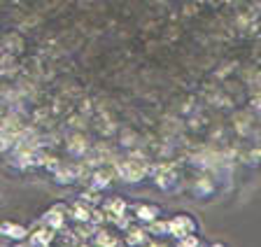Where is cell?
I'll use <instances>...</instances> for the list:
<instances>
[{
    "label": "cell",
    "instance_id": "1",
    "mask_svg": "<svg viewBox=\"0 0 261 247\" xmlns=\"http://www.w3.org/2000/svg\"><path fill=\"white\" fill-rule=\"evenodd\" d=\"M194 231H196V222L191 219L189 214H177L175 219L168 222V233L175 236L177 240L182 236H187V233H194Z\"/></svg>",
    "mask_w": 261,
    "mask_h": 247
},
{
    "label": "cell",
    "instance_id": "2",
    "mask_svg": "<svg viewBox=\"0 0 261 247\" xmlns=\"http://www.w3.org/2000/svg\"><path fill=\"white\" fill-rule=\"evenodd\" d=\"M54 236H56V229H51L49 224H44V222H42V226H40V229L33 231L31 245H49V242L54 240Z\"/></svg>",
    "mask_w": 261,
    "mask_h": 247
},
{
    "label": "cell",
    "instance_id": "3",
    "mask_svg": "<svg viewBox=\"0 0 261 247\" xmlns=\"http://www.w3.org/2000/svg\"><path fill=\"white\" fill-rule=\"evenodd\" d=\"M0 233L7 238H12V240H23V238L28 236V231L23 229V226L14 224V222H5V224H0Z\"/></svg>",
    "mask_w": 261,
    "mask_h": 247
},
{
    "label": "cell",
    "instance_id": "4",
    "mask_svg": "<svg viewBox=\"0 0 261 247\" xmlns=\"http://www.w3.org/2000/svg\"><path fill=\"white\" fill-rule=\"evenodd\" d=\"M44 224H49L51 229H61L65 222V208L63 205H56V208H51L47 214H44Z\"/></svg>",
    "mask_w": 261,
    "mask_h": 247
},
{
    "label": "cell",
    "instance_id": "5",
    "mask_svg": "<svg viewBox=\"0 0 261 247\" xmlns=\"http://www.w3.org/2000/svg\"><path fill=\"white\" fill-rule=\"evenodd\" d=\"M126 233H128V238H126V242H128V245H147V242H149V238H147V231H145V229H138V226H128V229H126Z\"/></svg>",
    "mask_w": 261,
    "mask_h": 247
},
{
    "label": "cell",
    "instance_id": "6",
    "mask_svg": "<svg viewBox=\"0 0 261 247\" xmlns=\"http://www.w3.org/2000/svg\"><path fill=\"white\" fill-rule=\"evenodd\" d=\"M136 217L140 222H145V224H149V222H154L159 217V208L156 205H145L142 203V205H138L136 208Z\"/></svg>",
    "mask_w": 261,
    "mask_h": 247
},
{
    "label": "cell",
    "instance_id": "7",
    "mask_svg": "<svg viewBox=\"0 0 261 247\" xmlns=\"http://www.w3.org/2000/svg\"><path fill=\"white\" fill-rule=\"evenodd\" d=\"M68 149H70L72 154H84V152L89 149L87 138L82 135V133H77V135H70V143H68Z\"/></svg>",
    "mask_w": 261,
    "mask_h": 247
},
{
    "label": "cell",
    "instance_id": "8",
    "mask_svg": "<svg viewBox=\"0 0 261 247\" xmlns=\"http://www.w3.org/2000/svg\"><path fill=\"white\" fill-rule=\"evenodd\" d=\"M70 214H72V219H77V222H89V214H91V210H89L84 203H75L70 208Z\"/></svg>",
    "mask_w": 261,
    "mask_h": 247
},
{
    "label": "cell",
    "instance_id": "9",
    "mask_svg": "<svg viewBox=\"0 0 261 247\" xmlns=\"http://www.w3.org/2000/svg\"><path fill=\"white\" fill-rule=\"evenodd\" d=\"M93 242H96V245H105V247H110V245H117V238H112V236L108 233V231H98L96 238H93Z\"/></svg>",
    "mask_w": 261,
    "mask_h": 247
},
{
    "label": "cell",
    "instance_id": "10",
    "mask_svg": "<svg viewBox=\"0 0 261 247\" xmlns=\"http://www.w3.org/2000/svg\"><path fill=\"white\" fill-rule=\"evenodd\" d=\"M149 233H168V222H159V217L154 222H149Z\"/></svg>",
    "mask_w": 261,
    "mask_h": 247
},
{
    "label": "cell",
    "instance_id": "11",
    "mask_svg": "<svg viewBox=\"0 0 261 247\" xmlns=\"http://www.w3.org/2000/svg\"><path fill=\"white\" fill-rule=\"evenodd\" d=\"M177 242H179L182 247H198V245H201V240H198L194 233H187V236H182Z\"/></svg>",
    "mask_w": 261,
    "mask_h": 247
},
{
    "label": "cell",
    "instance_id": "12",
    "mask_svg": "<svg viewBox=\"0 0 261 247\" xmlns=\"http://www.w3.org/2000/svg\"><path fill=\"white\" fill-rule=\"evenodd\" d=\"M89 222H93V224H103V222H105V212H100V210H91Z\"/></svg>",
    "mask_w": 261,
    "mask_h": 247
},
{
    "label": "cell",
    "instance_id": "13",
    "mask_svg": "<svg viewBox=\"0 0 261 247\" xmlns=\"http://www.w3.org/2000/svg\"><path fill=\"white\" fill-rule=\"evenodd\" d=\"M84 203H98V191L93 189V191H84Z\"/></svg>",
    "mask_w": 261,
    "mask_h": 247
},
{
    "label": "cell",
    "instance_id": "14",
    "mask_svg": "<svg viewBox=\"0 0 261 247\" xmlns=\"http://www.w3.org/2000/svg\"><path fill=\"white\" fill-rule=\"evenodd\" d=\"M254 107H256V110H261V96H256V98H254Z\"/></svg>",
    "mask_w": 261,
    "mask_h": 247
}]
</instances>
